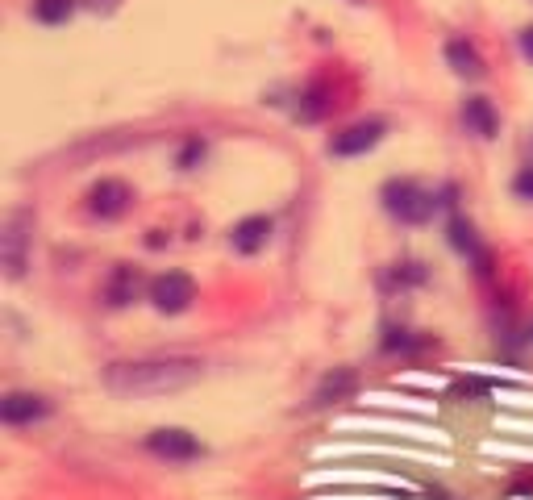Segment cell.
I'll return each mask as SVG.
<instances>
[{"label": "cell", "mask_w": 533, "mask_h": 500, "mask_svg": "<svg viewBox=\"0 0 533 500\" xmlns=\"http://www.w3.org/2000/svg\"><path fill=\"white\" fill-rule=\"evenodd\" d=\"M205 363L192 355H155V359H125L105 371V388L125 400H150V396H171L192 388Z\"/></svg>", "instance_id": "cell-1"}, {"label": "cell", "mask_w": 533, "mask_h": 500, "mask_svg": "<svg viewBox=\"0 0 533 500\" xmlns=\"http://www.w3.org/2000/svg\"><path fill=\"white\" fill-rule=\"evenodd\" d=\"M384 209L392 217H400L404 225H425V221H434L438 200H434V192H425L413 180H392L384 188Z\"/></svg>", "instance_id": "cell-2"}, {"label": "cell", "mask_w": 533, "mask_h": 500, "mask_svg": "<svg viewBox=\"0 0 533 500\" xmlns=\"http://www.w3.org/2000/svg\"><path fill=\"white\" fill-rule=\"evenodd\" d=\"M34 230V217L25 209H13L5 217V230H0V259H5V275L9 280H17V275L25 271V250H30V234Z\"/></svg>", "instance_id": "cell-3"}, {"label": "cell", "mask_w": 533, "mask_h": 500, "mask_svg": "<svg viewBox=\"0 0 533 500\" xmlns=\"http://www.w3.org/2000/svg\"><path fill=\"white\" fill-rule=\"evenodd\" d=\"M150 305H155L159 313H184L192 300H196V280L188 271H163L150 280Z\"/></svg>", "instance_id": "cell-4"}, {"label": "cell", "mask_w": 533, "mask_h": 500, "mask_svg": "<svg viewBox=\"0 0 533 500\" xmlns=\"http://www.w3.org/2000/svg\"><path fill=\"white\" fill-rule=\"evenodd\" d=\"M146 450L150 455H159V459H167V463H192V459H200L205 455V446H200V438L196 434H188V430H155L146 438Z\"/></svg>", "instance_id": "cell-5"}, {"label": "cell", "mask_w": 533, "mask_h": 500, "mask_svg": "<svg viewBox=\"0 0 533 500\" xmlns=\"http://www.w3.org/2000/svg\"><path fill=\"white\" fill-rule=\"evenodd\" d=\"M384 130H388V125L379 121V117H371V121H354V125H346L342 134L329 138V155H342V159L363 155V150H371L379 138H384Z\"/></svg>", "instance_id": "cell-6"}, {"label": "cell", "mask_w": 533, "mask_h": 500, "mask_svg": "<svg viewBox=\"0 0 533 500\" xmlns=\"http://www.w3.org/2000/svg\"><path fill=\"white\" fill-rule=\"evenodd\" d=\"M130 200H134L130 184H121V180H100V184H92V192H88V213L113 221V217H121L125 209H130Z\"/></svg>", "instance_id": "cell-7"}, {"label": "cell", "mask_w": 533, "mask_h": 500, "mask_svg": "<svg viewBox=\"0 0 533 500\" xmlns=\"http://www.w3.org/2000/svg\"><path fill=\"white\" fill-rule=\"evenodd\" d=\"M46 413H50V405L38 392H9L5 400H0V421L5 425H34Z\"/></svg>", "instance_id": "cell-8"}, {"label": "cell", "mask_w": 533, "mask_h": 500, "mask_svg": "<svg viewBox=\"0 0 533 500\" xmlns=\"http://www.w3.org/2000/svg\"><path fill=\"white\" fill-rule=\"evenodd\" d=\"M271 217H246V221H238L234 230H230V246L238 250V255H259V250L271 242Z\"/></svg>", "instance_id": "cell-9"}, {"label": "cell", "mask_w": 533, "mask_h": 500, "mask_svg": "<svg viewBox=\"0 0 533 500\" xmlns=\"http://www.w3.org/2000/svg\"><path fill=\"white\" fill-rule=\"evenodd\" d=\"M446 63L454 67V75H463V80H479L488 67L479 59V50L467 42V38H450L446 42Z\"/></svg>", "instance_id": "cell-10"}, {"label": "cell", "mask_w": 533, "mask_h": 500, "mask_svg": "<svg viewBox=\"0 0 533 500\" xmlns=\"http://www.w3.org/2000/svg\"><path fill=\"white\" fill-rule=\"evenodd\" d=\"M463 121H467V130L479 134V138H496V130H500V117H496L488 96H471L463 105Z\"/></svg>", "instance_id": "cell-11"}, {"label": "cell", "mask_w": 533, "mask_h": 500, "mask_svg": "<svg viewBox=\"0 0 533 500\" xmlns=\"http://www.w3.org/2000/svg\"><path fill=\"white\" fill-rule=\"evenodd\" d=\"M138 288H142V275H138V267L121 263V267L109 275V284H105V300H109L113 309H121V305H130V300L138 296Z\"/></svg>", "instance_id": "cell-12"}, {"label": "cell", "mask_w": 533, "mask_h": 500, "mask_svg": "<svg viewBox=\"0 0 533 500\" xmlns=\"http://www.w3.org/2000/svg\"><path fill=\"white\" fill-rule=\"evenodd\" d=\"M354 388H359V375H354L350 367H338V371H329V375H325V380L317 384L313 400H317V405H334V400L350 396Z\"/></svg>", "instance_id": "cell-13"}, {"label": "cell", "mask_w": 533, "mask_h": 500, "mask_svg": "<svg viewBox=\"0 0 533 500\" xmlns=\"http://www.w3.org/2000/svg\"><path fill=\"white\" fill-rule=\"evenodd\" d=\"M75 13V0H34V17L42 25H63Z\"/></svg>", "instance_id": "cell-14"}, {"label": "cell", "mask_w": 533, "mask_h": 500, "mask_svg": "<svg viewBox=\"0 0 533 500\" xmlns=\"http://www.w3.org/2000/svg\"><path fill=\"white\" fill-rule=\"evenodd\" d=\"M450 242L459 246V250H467V255H475V250H479V242H475V230H471V225H467L463 217H454V221H450Z\"/></svg>", "instance_id": "cell-15"}, {"label": "cell", "mask_w": 533, "mask_h": 500, "mask_svg": "<svg viewBox=\"0 0 533 500\" xmlns=\"http://www.w3.org/2000/svg\"><path fill=\"white\" fill-rule=\"evenodd\" d=\"M196 159H205V142H200V138H192V142L180 150V167H192Z\"/></svg>", "instance_id": "cell-16"}, {"label": "cell", "mask_w": 533, "mask_h": 500, "mask_svg": "<svg viewBox=\"0 0 533 500\" xmlns=\"http://www.w3.org/2000/svg\"><path fill=\"white\" fill-rule=\"evenodd\" d=\"M513 192L521 196V200H533V167H525L517 180H513Z\"/></svg>", "instance_id": "cell-17"}, {"label": "cell", "mask_w": 533, "mask_h": 500, "mask_svg": "<svg viewBox=\"0 0 533 500\" xmlns=\"http://www.w3.org/2000/svg\"><path fill=\"white\" fill-rule=\"evenodd\" d=\"M521 50H525V59L533 63V25H525V30H521Z\"/></svg>", "instance_id": "cell-18"}, {"label": "cell", "mask_w": 533, "mask_h": 500, "mask_svg": "<svg viewBox=\"0 0 533 500\" xmlns=\"http://www.w3.org/2000/svg\"><path fill=\"white\" fill-rule=\"evenodd\" d=\"M350 5H367V0H350Z\"/></svg>", "instance_id": "cell-19"}]
</instances>
